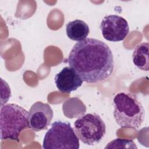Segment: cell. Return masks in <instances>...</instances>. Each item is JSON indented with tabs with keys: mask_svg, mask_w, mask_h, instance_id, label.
Masks as SVG:
<instances>
[{
	"mask_svg": "<svg viewBox=\"0 0 149 149\" xmlns=\"http://www.w3.org/2000/svg\"><path fill=\"white\" fill-rule=\"evenodd\" d=\"M68 62L87 83L104 81L114 69V59L108 45L103 41L86 38L76 42L71 49Z\"/></svg>",
	"mask_w": 149,
	"mask_h": 149,
	"instance_id": "cell-1",
	"label": "cell"
},
{
	"mask_svg": "<svg viewBox=\"0 0 149 149\" xmlns=\"http://www.w3.org/2000/svg\"><path fill=\"white\" fill-rule=\"evenodd\" d=\"M113 115L122 128L137 129L143 123L145 111L137 96L132 93L120 92L113 100Z\"/></svg>",
	"mask_w": 149,
	"mask_h": 149,
	"instance_id": "cell-2",
	"label": "cell"
},
{
	"mask_svg": "<svg viewBox=\"0 0 149 149\" xmlns=\"http://www.w3.org/2000/svg\"><path fill=\"white\" fill-rule=\"evenodd\" d=\"M29 112L15 104L2 105L0 111L1 140H19L20 132L29 128Z\"/></svg>",
	"mask_w": 149,
	"mask_h": 149,
	"instance_id": "cell-3",
	"label": "cell"
},
{
	"mask_svg": "<svg viewBox=\"0 0 149 149\" xmlns=\"http://www.w3.org/2000/svg\"><path fill=\"white\" fill-rule=\"evenodd\" d=\"M79 139L69 122H53L46 132L42 143L44 149H78Z\"/></svg>",
	"mask_w": 149,
	"mask_h": 149,
	"instance_id": "cell-4",
	"label": "cell"
},
{
	"mask_svg": "<svg viewBox=\"0 0 149 149\" xmlns=\"http://www.w3.org/2000/svg\"><path fill=\"white\" fill-rule=\"evenodd\" d=\"M74 130L84 144L94 146L99 143L106 133V126L101 118L95 113L80 116L74 123Z\"/></svg>",
	"mask_w": 149,
	"mask_h": 149,
	"instance_id": "cell-5",
	"label": "cell"
},
{
	"mask_svg": "<svg viewBox=\"0 0 149 149\" xmlns=\"http://www.w3.org/2000/svg\"><path fill=\"white\" fill-rule=\"evenodd\" d=\"M103 37L109 41L118 42L123 40L129 33L127 20L116 15H109L102 19L100 26Z\"/></svg>",
	"mask_w": 149,
	"mask_h": 149,
	"instance_id": "cell-6",
	"label": "cell"
},
{
	"mask_svg": "<svg viewBox=\"0 0 149 149\" xmlns=\"http://www.w3.org/2000/svg\"><path fill=\"white\" fill-rule=\"evenodd\" d=\"M54 116L52 109L48 104L37 101L29 111L30 128L34 132L45 130L49 126Z\"/></svg>",
	"mask_w": 149,
	"mask_h": 149,
	"instance_id": "cell-7",
	"label": "cell"
},
{
	"mask_svg": "<svg viewBox=\"0 0 149 149\" xmlns=\"http://www.w3.org/2000/svg\"><path fill=\"white\" fill-rule=\"evenodd\" d=\"M55 83L59 91L70 93L81 86L83 80L76 72L70 66L63 68L55 76Z\"/></svg>",
	"mask_w": 149,
	"mask_h": 149,
	"instance_id": "cell-8",
	"label": "cell"
},
{
	"mask_svg": "<svg viewBox=\"0 0 149 149\" xmlns=\"http://www.w3.org/2000/svg\"><path fill=\"white\" fill-rule=\"evenodd\" d=\"M66 32L69 38L73 41H80L86 38L90 33V29L85 22L76 19L67 23Z\"/></svg>",
	"mask_w": 149,
	"mask_h": 149,
	"instance_id": "cell-9",
	"label": "cell"
},
{
	"mask_svg": "<svg viewBox=\"0 0 149 149\" xmlns=\"http://www.w3.org/2000/svg\"><path fill=\"white\" fill-rule=\"evenodd\" d=\"M149 44L147 42L137 45L134 49L132 60L134 65L139 69L148 70Z\"/></svg>",
	"mask_w": 149,
	"mask_h": 149,
	"instance_id": "cell-10",
	"label": "cell"
},
{
	"mask_svg": "<svg viewBox=\"0 0 149 149\" xmlns=\"http://www.w3.org/2000/svg\"><path fill=\"white\" fill-rule=\"evenodd\" d=\"M119 145H121L120 148H137V147L133 140H127V139H116L110 141L107 144L105 148H117Z\"/></svg>",
	"mask_w": 149,
	"mask_h": 149,
	"instance_id": "cell-11",
	"label": "cell"
}]
</instances>
